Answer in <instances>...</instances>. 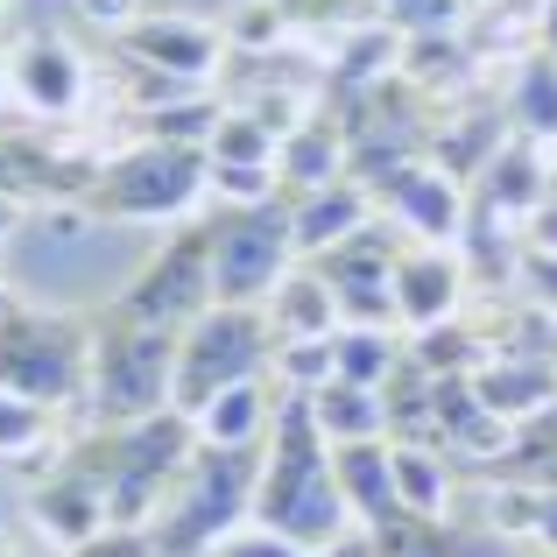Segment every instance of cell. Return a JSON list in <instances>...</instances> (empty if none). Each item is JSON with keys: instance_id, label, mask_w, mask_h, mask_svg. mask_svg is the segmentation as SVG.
Instances as JSON below:
<instances>
[{"instance_id": "4dcf8cb0", "label": "cell", "mask_w": 557, "mask_h": 557, "mask_svg": "<svg viewBox=\"0 0 557 557\" xmlns=\"http://www.w3.org/2000/svg\"><path fill=\"white\" fill-rule=\"evenodd\" d=\"M212 127H219V107H205V99H177V107L149 113V135L156 141H184V149H212Z\"/></svg>"}, {"instance_id": "52a82bcc", "label": "cell", "mask_w": 557, "mask_h": 557, "mask_svg": "<svg viewBox=\"0 0 557 557\" xmlns=\"http://www.w3.org/2000/svg\"><path fill=\"white\" fill-rule=\"evenodd\" d=\"M275 360V325L261 304H212L198 325L177 339V409L198 417L212 395L261 381V368Z\"/></svg>"}, {"instance_id": "e575fe53", "label": "cell", "mask_w": 557, "mask_h": 557, "mask_svg": "<svg viewBox=\"0 0 557 557\" xmlns=\"http://www.w3.org/2000/svg\"><path fill=\"white\" fill-rule=\"evenodd\" d=\"M212 557H311L304 544H289L283 530H261V522H240V530L226 536V544H219Z\"/></svg>"}, {"instance_id": "bcb514c9", "label": "cell", "mask_w": 557, "mask_h": 557, "mask_svg": "<svg viewBox=\"0 0 557 557\" xmlns=\"http://www.w3.org/2000/svg\"><path fill=\"white\" fill-rule=\"evenodd\" d=\"M550 360H557V318H550Z\"/></svg>"}, {"instance_id": "2e32d148", "label": "cell", "mask_w": 557, "mask_h": 557, "mask_svg": "<svg viewBox=\"0 0 557 557\" xmlns=\"http://www.w3.org/2000/svg\"><path fill=\"white\" fill-rule=\"evenodd\" d=\"M14 92H22V107L42 113V121L71 113V107L85 99V64H78V50H64V42H28V50L14 57Z\"/></svg>"}, {"instance_id": "7dc6e473", "label": "cell", "mask_w": 557, "mask_h": 557, "mask_svg": "<svg viewBox=\"0 0 557 557\" xmlns=\"http://www.w3.org/2000/svg\"><path fill=\"white\" fill-rule=\"evenodd\" d=\"M0 85H8V64H0Z\"/></svg>"}, {"instance_id": "6da1fadb", "label": "cell", "mask_w": 557, "mask_h": 557, "mask_svg": "<svg viewBox=\"0 0 557 557\" xmlns=\"http://www.w3.org/2000/svg\"><path fill=\"white\" fill-rule=\"evenodd\" d=\"M255 522L261 530H283L304 550H332L346 544V508L339 473H332V445L311 417V395H289L269 417V451H261V487H255Z\"/></svg>"}, {"instance_id": "7bdbcfd3", "label": "cell", "mask_w": 557, "mask_h": 557, "mask_svg": "<svg viewBox=\"0 0 557 557\" xmlns=\"http://www.w3.org/2000/svg\"><path fill=\"white\" fill-rule=\"evenodd\" d=\"M536 50L557 57V0H544V36H536Z\"/></svg>"}, {"instance_id": "60d3db41", "label": "cell", "mask_w": 557, "mask_h": 557, "mask_svg": "<svg viewBox=\"0 0 557 557\" xmlns=\"http://www.w3.org/2000/svg\"><path fill=\"white\" fill-rule=\"evenodd\" d=\"M85 8V22H107V28H135L141 14H135V0H78Z\"/></svg>"}, {"instance_id": "7402d4cb", "label": "cell", "mask_w": 557, "mask_h": 557, "mask_svg": "<svg viewBox=\"0 0 557 557\" xmlns=\"http://www.w3.org/2000/svg\"><path fill=\"white\" fill-rule=\"evenodd\" d=\"M409 346H395V332L381 325H339L332 332V360H339V381H360V388H381L395 368H403Z\"/></svg>"}, {"instance_id": "9a60e30c", "label": "cell", "mask_w": 557, "mask_h": 557, "mask_svg": "<svg viewBox=\"0 0 557 557\" xmlns=\"http://www.w3.org/2000/svg\"><path fill=\"white\" fill-rule=\"evenodd\" d=\"M368 198H374V190L354 184V177H339L325 190H304V198H297V255L318 261V255H332L339 240H354V233L368 226Z\"/></svg>"}, {"instance_id": "30bf717a", "label": "cell", "mask_w": 557, "mask_h": 557, "mask_svg": "<svg viewBox=\"0 0 557 557\" xmlns=\"http://www.w3.org/2000/svg\"><path fill=\"white\" fill-rule=\"evenodd\" d=\"M219 50H226L219 28L184 22V14H141L135 28H121V57H135V64H149V71H170V78H184V85L226 71Z\"/></svg>"}, {"instance_id": "f6af8a7d", "label": "cell", "mask_w": 557, "mask_h": 557, "mask_svg": "<svg viewBox=\"0 0 557 557\" xmlns=\"http://www.w3.org/2000/svg\"><path fill=\"white\" fill-rule=\"evenodd\" d=\"M0 557H22V550H14V536H8V530H0Z\"/></svg>"}, {"instance_id": "8992f818", "label": "cell", "mask_w": 557, "mask_h": 557, "mask_svg": "<svg viewBox=\"0 0 557 557\" xmlns=\"http://www.w3.org/2000/svg\"><path fill=\"white\" fill-rule=\"evenodd\" d=\"M212 226V283L219 304H269L275 283L297 261V198H261V205H226L205 219Z\"/></svg>"}, {"instance_id": "ee69618b", "label": "cell", "mask_w": 557, "mask_h": 557, "mask_svg": "<svg viewBox=\"0 0 557 557\" xmlns=\"http://www.w3.org/2000/svg\"><path fill=\"white\" fill-rule=\"evenodd\" d=\"M8 226H14V205H8V198H0V240H8Z\"/></svg>"}, {"instance_id": "8d00e7d4", "label": "cell", "mask_w": 557, "mask_h": 557, "mask_svg": "<svg viewBox=\"0 0 557 557\" xmlns=\"http://www.w3.org/2000/svg\"><path fill=\"white\" fill-rule=\"evenodd\" d=\"M516 275L530 283L536 311H550V318H557V255H544V247H530V255L516 261Z\"/></svg>"}, {"instance_id": "ffe728a7", "label": "cell", "mask_w": 557, "mask_h": 557, "mask_svg": "<svg viewBox=\"0 0 557 557\" xmlns=\"http://www.w3.org/2000/svg\"><path fill=\"white\" fill-rule=\"evenodd\" d=\"M311 417L325 431V445H360V437H388V409H381V388H360V381L332 374L325 388H311Z\"/></svg>"}, {"instance_id": "4316f807", "label": "cell", "mask_w": 557, "mask_h": 557, "mask_svg": "<svg viewBox=\"0 0 557 557\" xmlns=\"http://www.w3.org/2000/svg\"><path fill=\"white\" fill-rule=\"evenodd\" d=\"M409 360H417L423 374H473L487 354H480V339L466 325H451V318H445V325H431V332L409 339Z\"/></svg>"}, {"instance_id": "836d02e7", "label": "cell", "mask_w": 557, "mask_h": 557, "mask_svg": "<svg viewBox=\"0 0 557 557\" xmlns=\"http://www.w3.org/2000/svg\"><path fill=\"white\" fill-rule=\"evenodd\" d=\"M275 170L269 163H212V190L226 205H261V198H275Z\"/></svg>"}, {"instance_id": "ac0fdd59", "label": "cell", "mask_w": 557, "mask_h": 557, "mask_svg": "<svg viewBox=\"0 0 557 557\" xmlns=\"http://www.w3.org/2000/svg\"><path fill=\"white\" fill-rule=\"evenodd\" d=\"M480 198H487V212H522V219L550 198V170H544V156H536L530 135L494 149V163L480 170Z\"/></svg>"}, {"instance_id": "d4e9b609", "label": "cell", "mask_w": 557, "mask_h": 557, "mask_svg": "<svg viewBox=\"0 0 557 557\" xmlns=\"http://www.w3.org/2000/svg\"><path fill=\"white\" fill-rule=\"evenodd\" d=\"M466 78V42L451 28H431V36H403V85H451Z\"/></svg>"}, {"instance_id": "ab89813d", "label": "cell", "mask_w": 557, "mask_h": 557, "mask_svg": "<svg viewBox=\"0 0 557 557\" xmlns=\"http://www.w3.org/2000/svg\"><path fill=\"white\" fill-rule=\"evenodd\" d=\"M530 247H544V255H557V184H550V198L530 212Z\"/></svg>"}, {"instance_id": "5bb4252c", "label": "cell", "mask_w": 557, "mask_h": 557, "mask_svg": "<svg viewBox=\"0 0 557 557\" xmlns=\"http://www.w3.org/2000/svg\"><path fill=\"white\" fill-rule=\"evenodd\" d=\"M36 530L42 536H57L64 550H78V544H92L99 530H107V494L92 487V480L78 473V466H57L50 480L36 487Z\"/></svg>"}, {"instance_id": "b9f144b4", "label": "cell", "mask_w": 557, "mask_h": 557, "mask_svg": "<svg viewBox=\"0 0 557 557\" xmlns=\"http://www.w3.org/2000/svg\"><path fill=\"white\" fill-rule=\"evenodd\" d=\"M536 544H544V550L557 557V487L536 494Z\"/></svg>"}, {"instance_id": "d6a6232c", "label": "cell", "mask_w": 557, "mask_h": 557, "mask_svg": "<svg viewBox=\"0 0 557 557\" xmlns=\"http://www.w3.org/2000/svg\"><path fill=\"white\" fill-rule=\"evenodd\" d=\"M42 431H50V409H36V403H22V395L0 388V459L42 445Z\"/></svg>"}, {"instance_id": "d6986e66", "label": "cell", "mask_w": 557, "mask_h": 557, "mask_svg": "<svg viewBox=\"0 0 557 557\" xmlns=\"http://www.w3.org/2000/svg\"><path fill=\"white\" fill-rule=\"evenodd\" d=\"M269 325L275 339H332L339 332V297L318 269H289L269 297Z\"/></svg>"}, {"instance_id": "f546056e", "label": "cell", "mask_w": 557, "mask_h": 557, "mask_svg": "<svg viewBox=\"0 0 557 557\" xmlns=\"http://www.w3.org/2000/svg\"><path fill=\"white\" fill-rule=\"evenodd\" d=\"M275 8H283V22H297V28H339V36L381 22V0H275Z\"/></svg>"}, {"instance_id": "d590c367", "label": "cell", "mask_w": 557, "mask_h": 557, "mask_svg": "<svg viewBox=\"0 0 557 557\" xmlns=\"http://www.w3.org/2000/svg\"><path fill=\"white\" fill-rule=\"evenodd\" d=\"M71 557H156V536L149 530H127V522H107L92 544H78Z\"/></svg>"}, {"instance_id": "681fc988", "label": "cell", "mask_w": 557, "mask_h": 557, "mask_svg": "<svg viewBox=\"0 0 557 557\" xmlns=\"http://www.w3.org/2000/svg\"><path fill=\"white\" fill-rule=\"evenodd\" d=\"M0 8H8V0H0Z\"/></svg>"}, {"instance_id": "9c48e42d", "label": "cell", "mask_w": 557, "mask_h": 557, "mask_svg": "<svg viewBox=\"0 0 557 557\" xmlns=\"http://www.w3.org/2000/svg\"><path fill=\"white\" fill-rule=\"evenodd\" d=\"M374 198L388 205V212L403 219L417 240H431V247H445V240H459V233H466L459 177H451V170H437V163H403V170H388V177L374 184Z\"/></svg>"}, {"instance_id": "83f0119b", "label": "cell", "mask_w": 557, "mask_h": 557, "mask_svg": "<svg viewBox=\"0 0 557 557\" xmlns=\"http://www.w3.org/2000/svg\"><path fill=\"white\" fill-rule=\"evenodd\" d=\"M269 374L283 381L289 395H311V388H325V381L339 374V360H332V339H275Z\"/></svg>"}, {"instance_id": "ba28073f", "label": "cell", "mask_w": 557, "mask_h": 557, "mask_svg": "<svg viewBox=\"0 0 557 557\" xmlns=\"http://www.w3.org/2000/svg\"><path fill=\"white\" fill-rule=\"evenodd\" d=\"M219 304V283H212V226H177L170 247H156V261L127 283L121 311L141 318L156 332H190L205 311Z\"/></svg>"}, {"instance_id": "4fadbf2b", "label": "cell", "mask_w": 557, "mask_h": 557, "mask_svg": "<svg viewBox=\"0 0 557 557\" xmlns=\"http://www.w3.org/2000/svg\"><path fill=\"white\" fill-rule=\"evenodd\" d=\"M473 388L502 423H530L557 403V360L550 354H494L473 368Z\"/></svg>"}, {"instance_id": "74e56055", "label": "cell", "mask_w": 557, "mask_h": 557, "mask_svg": "<svg viewBox=\"0 0 557 557\" xmlns=\"http://www.w3.org/2000/svg\"><path fill=\"white\" fill-rule=\"evenodd\" d=\"M283 8H275V0H261V8H247L240 14V28H233V36H240V50H255L261 57V42H275V36H283Z\"/></svg>"}, {"instance_id": "5b68a950", "label": "cell", "mask_w": 557, "mask_h": 557, "mask_svg": "<svg viewBox=\"0 0 557 557\" xmlns=\"http://www.w3.org/2000/svg\"><path fill=\"white\" fill-rule=\"evenodd\" d=\"M0 388L36 409L92 395V325L50 311H0Z\"/></svg>"}, {"instance_id": "1f68e13d", "label": "cell", "mask_w": 557, "mask_h": 557, "mask_svg": "<svg viewBox=\"0 0 557 557\" xmlns=\"http://www.w3.org/2000/svg\"><path fill=\"white\" fill-rule=\"evenodd\" d=\"M466 0H381V22L403 36H431V28H459Z\"/></svg>"}, {"instance_id": "277c9868", "label": "cell", "mask_w": 557, "mask_h": 557, "mask_svg": "<svg viewBox=\"0 0 557 557\" xmlns=\"http://www.w3.org/2000/svg\"><path fill=\"white\" fill-rule=\"evenodd\" d=\"M205 184H212V156L205 149L141 135L135 149L99 163V177L85 184L78 205L92 219H184L205 198Z\"/></svg>"}, {"instance_id": "8fae6325", "label": "cell", "mask_w": 557, "mask_h": 557, "mask_svg": "<svg viewBox=\"0 0 557 557\" xmlns=\"http://www.w3.org/2000/svg\"><path fill=\"white\" fill-rule=\"evenodd\" d=\"M395 318H403L409 332H431L445 325L451 311H459L466 297V261L445 255V247H409L403 261H395Z\"/></svg>"}, {"instance_id": "7c38bea8", "label": "cell", "mask_w": 557, "mask_h": 557, "mask_svg": "<svg viewBox=\"0 0 557 557\" xmlns=\"http://www.w3.org/2000/svg\"><path fill=\"white\" fill-rule=\"evenodd\" d=\"M332 473H339V494H346V508H354L360 530H381V522L409 516L403 487H395V445H388V437L332 445Z\"/></svg>"}, {"instance_id": "7a4b0ae2", "label": "cell", "mask_w": 557, "mask_h": 557, "mask_svg": "<svg viewBox=\"0 0 557 557\" xmlns=\"http://www.w3.org/2000/svg\"><path fill=\"white\" fill-rule=\"evenodd\" d=\"M261 445H198L170 502L156 508V557H212L240 522H255Z\"/></svg>"}, {"instance_id": "f1b7e54d", "label": "cell", "mask_w": 557, "mask_h": 557, "mask_svg": "<svg viewBox=\"0 0 557 557\" xmlns=\"http://www.w3.org/2000/svg\"><path fill=\"white\" fill-rule=\"evenodd\" d=\"M368 544H374V557H459L451 536L437 530V516H395L381 530H368Z\"/></svg>"}, {"instance_id": "c3c4849f", "label": "cell", "mask_w": 557, "mask_h": 557, "mask_svg": "<svg viewBox=\"0 0 557 557\" xmlns=\"http://www.w3.org/2000/svg\"><path fill=\"white\" fill-rule=\"evenodd\" d=\"M550 184H557V170H550Z\"/></svg>"}, {"instance_id": "e0dca14e", "label": "cell", "mask_w": 557, "mask_h": 557, "mask_svg": "<svg viewBox=\"0 0 557 557\" xmlns=\"http://www.w3.org/2000/svg\"><path fill=\"white\" fill-rule=\"evenodd\" d=\"M275 177L283 190H325L346 177V127L339 121H297L283 135V149H275Z\"/></svg>"}, {"instance_id": "cb8c5ba5", "label": "cell", "mask_w": 557, "mask_h": 557, "mask_svg": "<svg viewBox=\"0 0 557 557\" xmlns=\"http://www.w3.org/2000/svg\"><path fill=\"white\" fill-rule=\"evenodd\" d=\"M395 487H403V508L409 516H445V459H437V445H395Z\"/></svg>"}, {"instance_id": "484cf974", "label": "cell", "mask_w": 557, "mask_h": 557, "mask_svg": "<svg viewBox=\"0 0 557 557\" xmlns=\"http://www.w3.org/2000/svg\"><path fill=\"white\" fill-rule=\"evenodd\" d=\"M275 149H283V135H275L269 121H255V113H219V127H212V163H269L275 170Z\"/></svg>"}, {"instance_id": "f35d334b", "label": "cell", "mask_w": 557, "mask_h": 557, "mask_svg": "<svg viewBox=\"0 0 557 557\" xmlns=\"http://www.w3.org/2000/svg\"><path fill=\"white\" fill-rule=\"evenodd\" d=\"M0 198H8V205H28V198H36L28 177H22V163H14V149H8V127H0Z\"/></svg>"}, {"instance_id": "603a6c76", "label": "cell", "mask_w": 557, "mask_h": 557, "mask_svg": "<svg viewBox=\"0 0 557 557\" xmlns=\"http://www.w3.org/2000/svg\"><path fill=\"white\" fill-rule=\"evenodd\" d=\"M508 113H516V127L530 141H557V57L550 50H530V57H522Z\"/></svg>"}, {"instance_id": "44dd1931", "label": "cell", "mask_w": 557, "mask_h": 557, "mask_svg": "<svg viewBox=\"0 0 557 557\" xmlns=\"http://www.w3.org/2000/svg\"><path fill=\"white\" fill-rule=\"evenodd\" d=\"M275 403H283V395H269L261 381H240V388L212 395V403H205L190 423H198V437H205V445H261V437H269Z\"/></svg>"}, {"instance_id": "3957f363", "label": "cell", "mask_w": 557, "mask_h": 557, "mask_svg": "<svg viewBox=\"0 0 557 557\" xmlns=\"http://www.w3.org/2000/svg\"><path fill=\"white\" fill-rule=\"evenodd\" d=\"M177 339L184 332H156L113 304L92 325V409L99 423H141L177 409Z\"/></svg>"}]
</instances>
